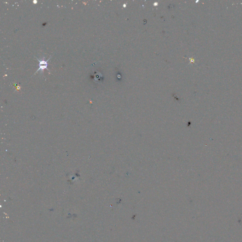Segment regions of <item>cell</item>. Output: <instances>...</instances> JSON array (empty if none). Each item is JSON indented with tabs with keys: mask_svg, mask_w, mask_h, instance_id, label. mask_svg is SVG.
Listing matches in <instances>:
<instances>
[{
	"mask_svg": "<svg viewBox=\"0 0 242 242\" xmlns=\"http://www.w3.org/2000/svg\"><path fill=\"white\" fill-rule=\"evenodd\" d=\"M50 58L51 57H50V58H49L48 60L45 61V60H44V59H45V57H44L42 59H41V60H39V59H38V58H37V57H36V59H37V61H38L39 62V68L38 69H37V70L36 71V73H35L34 74H35L36 73H37L38 71H40V70H41V72H42V71L43 72L44 69H48V71H49L50 72L49 69L48 68V62L49 60H50Z\"/></svg>",
	"mask_w": 242,
	"mask_h": 242,
	"instance_id": "6da1fadb",
	"label": "cell"
}]
</instances>
